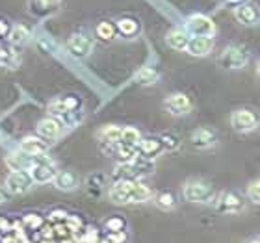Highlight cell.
<instances>
[{"label": "cell", "instance_id": "cell-1", "mask_svg": "<svg viewBox=\"0 0 260 243\" xmlns=\"http://www.w3.org/2000/svg\"><path fill=\"white\" fill-rule=\"evenodd\" d=\"M151 189L143 186L140 182H130V180H123L117 182L114 188L110 189V199L119 204H126V202H145L151 199Z\"/></svg>", "mask_w": 260, "mask_h": 243}, {"label": "cell", "instance_id": "cell-2", "mask_svg": "<svg viewBox=\"0 0 260 243\" xmlns=\"http://www.w3.org/2000/svg\"><path fill=\"white\" fill-rule=\"evenodd\" d=\"M247 61H249V52H247V49L242 47V45H233V47L225 49V52H223L221 58H219L221 67L231 69V71L242 69V67L247 65Z\"/></svg>", "mask_w": 260, "mask_h": 243}, {"label": "cell", "instance_id": "cell-3", "mask_svg": "<svg viewBox=\"0 0 260 243\" xmlns=\"http://www.w3.org/2000/svg\"><path fill=\"white\" fill-rule=\"evenodd\" d=\"M214 197V189L210 184L203 180H193L184 186V199L190 202H208Z\"/></svg>", "mask_w": 260, "mask_h": 243}, {"label": "cell", "instance_id": "cell-4", "mask_svg": "<svg viewBox=\"0 0 260 243\" xmlns=\"http://www.w3.org/2000/svg\"><path fill=\"white\" fill-rule=\"evenodd\" d=\"M258 123H260L258 117H256L253 112H249V110H236V112H233V115H231L233 128L236 130V132H242V134L256 130L258 128Z\"/></svg>", "mask_w": 260, "mask_h": 243}, {"label": "cell", "instance_id": "cell-5", "mask_svg": "<svg viewBox=\"0 0 260 243\" xmlns=\"http://www.w3.org/2000/svg\"><path fill=\"white\" fill-rule=\"evenodd\" d=\"M188 32L193 38H212L216 33V24L212 22V19H208L206 15H193L188 19Z\"/></svg>", "mask_w": 260, "mask_h": 243}, {"label": "cell", "instance_id": "cell-6", "mask_svg": "<svg viewBox=\"0 0 260 243\" xmlns=\"http://www.w3.org/2000/svg\"><path fill=\"white\" fill-rule=\"evenodd\" d=\"M164 106H166V110H168L169 114L173 115H184L191 110L190 98L186 97L184 93H173V95H169L166 98Z\"/></svg>", "mask_w": 260, "mask_h": 243}, {"label": "cell", "instance_id": "cell-7", "mask_svg": "<svg viewBox=\"0 0 260 243\" xmlns=\"http://www.w3.org/2000/svg\"><path fill=\"white\" fill-rule=\"evenodd\" d=\"M234 17L244 26H255L256 22L260 21V11L255 4H240L234 10Z\"/></svg>", "mask_w": 260, "mask_h": 243}, {"label": "cell", "instance_id": "cell-8", "mask_svg": "<svg viewBox=\"0 0 260 243\" xmlns=\"http://www.w3.org/2000/svg\"><path fill=\"white\" fill-rule=\"evenodd\" d=\"M6 186L11 193H24L32 186V177L26 175L24 171H13L6 180Z\"/></svg>", "mask_w": 260, "mask_h": 243}, {"label": "cell", "instance_id": "cell-9", "mask_svg": "<svg viewBox=\"0 0 260 243\" xmlns=\"http://www.w3.org/2000/svg\"><path fill=\"white\" fill-rule=\"evenodd\" d=\"M217 210L223 212V214H238V212L244 210V200L242 197L236 193H223L217 200Z\"/></svg>", "mask_w": 260, "mask_h": 243}, {"label": "cell", "instance_id": "cell-10", "mask_svg": "<svg viewBox=\"0 0 260 243\" xmlns=\"http://www.w3.org/2000/svg\"><path fill=\"white\" fill-rule=\"evenodd\" d=\"M67 49H69L71 54L82 58V56H87L91 52L93 43H91V39H87L86 36H73V38L69 39V43H67Z\"/></svg>", "mask_w": 260, "mask_h": 243}, {"label": "cell", "instance_id": "cell-11", "mask_svg": "<svg viewBox=\"0 0 260 243\" xmlns=\"http://www.w3.org/2000/svg\"><path fill=\"white\" fill-rule=\"evenodd\" d=\"M216 143V134L208 128H197L191 132V145L197 149H208Z\"/></svg>", "mask_w": 260, "mask_h": 243}, {"label": "cell", "instance_id": "cell-12", "mask_svg": "<svg viewBox=\"0 0 260 243\" xmlns=\"http://www.w3.org/2000/svg\"><path fill=\"white\" fill-rule=\"evenodd\" d=\"M212 47H214V43H212L210 38H191L188 41L186 50L191 56H206L212 50Z\"/></svg>", "mask_w": 260, "mask_h": 243}, {"label": "cell", "instance_id": "cell-13", "mask_svg": "<svg viewBox=\"0 0 260 243\" xmlns=\"http://www.w3.org/2000/svg\"><path fill=\"white\" fill-rule=\"evenodd\" d=\"M188 41H190V38L182 30H173V32L168 33V45L175 50H186Z\"/></svg>", "mask_w": 260, "mask_h": 243}, {"label": "cell", "instance_id": "cell-14", "mask_svg": "<svg viewBox=\"0 0 260 243\" xmlns=\"http://www.w3.org/2000/svg\"><path fill=\"white\" fill-rule=\"evenodd\" d=\"M30 177L36 182H49V180L54 179V171H52L49 163H38V165H34Z\"/></svg>", "mask_w": 260, "mask_h": 243}, {"label": "cell", "instance_id": "cell-15", "mask_svg": "<svg viewBox=\"0 0 260 243\" xmlns=\"http://www.w3.org/2000/svg\"><path fill=\"white\" fill-rule=\"evenodd\" d=\"M60 130H61L60 123H58V121H54V119H43L38 126L39 134L43 135V137H49V140L56 137V135L60 134Z\"/></svg>", "mask_w": 260, "mask_h": 243}, {"label": "cell", "instance_id": "cell-16", "mask_svg": "<svg viewBox=\"0 0 260 243\" xmlns=\"http://www.w3.org/2000/svg\"><path fill=\"white\" fill-rule=\"evenodd\" d=\"M32 163H34L32 156H28L26 152H24V154H11V156L8 158V165H10L13 171H24V169H28Z\"/></svg>", "mask_w": 260, "mask_h": 243}, {"label": "cell", "instance_id": "cell-17", "mask_svg": "<svg viewBox=\"0 0 260 243\" xmlns=\"http://www.w3.org/2000/svg\"><path fill=\"white\" fill-rule=\"evenodd\" d=\"M21 147L28 156H38V154H41L47 149V145L41 140H38V137H26V140L22 141Z\"/></svg>", "mask_w": 260, "mask_h": 243}, {"label": "cell", "instance_id": "cell-18", "mask_svg": "<svg viewBox=\"0 0 260 243\" xmlns=\"http://www.w3.org/2000/svg\"><path fill=\"white\" fill-rule=\"evenodd\" d=\"M121 143H125L126 147H132L136 143H140V132L132 126H126V128L121 130Z\"/></svg>", "mask_w": 260, "mask_h": 243}, {"label": "cell", "instance_id": "cell-19", "mask_svg": "<svg viewBox=\"0 0 260 243\" xmlns=\"http://www.w3.org/2000/svg\"><path fill=\"white\" fill-rule=\"evenodd\" d=\"M75 186H76V179L71 173H67V171H63V173H60L56 177V188L63 189V191H69V189H73Z\"/></svg>", "mask_w": 260, "mask_h": 243}, {"label": "cell", "instance_id": "cell-20", "mask_svg": "<svg viewBox=\"0 0 260 243\" xmlns=\"http://www.w3.org/2000/svg\"><path fill=\"white\" fill-rule=\"evenodd\" d=\"M117 28H119L125 36H132V33L138 30V24H136V21H132V19H121V21L117 22Z\"/></svg>", "mask_w": 260, "mask_h": 243}, {"label": "cell", "instance_id": "cell-21", "mask_svg": "<svg viewBox=\"0 0 260 243\" xmlns=\"http://www.w3.org/2000/svg\"><path fill=\"white\" fill-rule=\"evenodd\" d=\"M136 80L140 82V84H152V82L156 80V73L152 69H141L136 75Z\"/></svg>", "mask_w": 260, "mask_h": 243}, {"label": "cell", "instance_id": "cell-22", "mask_svg": "<svg viewBox=\"0 0 260 243\" xmlns=\"http://www.w3.org/2000/svg\"><path fill=\"white\" fill-rule=\"evenodd\" d=\"M156 204L164 210H169V208H173L175 206V199L171 193H160L156 197Z\"/></svg>", "mask_w": 260, "mask_h": 243}, {"label": "cell", "instance_id": "cell-23", "mask_svg": "<svg viewBox=\"0 0 260 243\" xmlns=\"http://www.w3.org/2000/svg\"><path fill=\"white\" fill-rule=\"evenodd\" d=\"M103 137L106 141H117V140H121V128H117V126H108V128L103 130Z\"/></svg>", "mask_w": 260, "mask_h": 243}, {"label": "cell", "instance_id": "cell-24", "mask_svg": "<svg viewBox=\"0 0 260 243\" xmlns=\"http://www.w3.org/2000/svg\"><path fill=\"white\" fill-rule=\"evenodd\" d=\"M247 195H249V199L253 200L255 204H260V182L249 184V188H247Z\"/></svg>", "mask_w": 260, "mask_h": 243}, {"label": "cell", "instance_id": "cell-25", "mask_svg": "<svg viewBox=\"0 0 260 243\" xmlns=\"http://www.w3.org/2000/svg\"><path fill=\"white\" fill-rule=\"evenodd\" d=\"M160 149V143L156 140H145L141 141V151L145 152V154H152V152H156Z\"/></svg>", "mask_w": 260, "mask_h": 243}, {"label": "cell", "instance_id": "cell-26", "mask_svg": "<svg viewBox=\"0 0 260 243\" xmlns=\"http://www.w3.org/2000/svg\"><path fill=\"white\" fill-rule=\"evenodd\" d=\"M97 33L101 36V38L104 39H110L112 36H114V26L110 24V22H101L97 28Z\"/></svg>", "mask_w": 260, "mask_h": 243}, {"label": "cell", "instance_id": "cell-27", "mask_svg": "<svg viewBox=\"0 0 260 243\" xmlns=\"http://www.w3.org/2000/svg\"><path fill=\"white\" fill-rule=\"evenodd\" d=\"M26 36H28V32L24 30V28H22V26H15L13 30H11V38L10 39L13 41V43H22Z\"/></svg>", "mask_w": 260, "mask_h": 243}, {"label": "cell", "instance_id": "cell-28", "mask_svg": "<svg viewBox=\"0 0 260 243\" xmlns=\"http://www.w3.org/2000/svg\"><path fill=\"white\" fill-rule=\"evenodd\" d=\"M108 227L112 230H121L123 228V221L121 219H112V221H108Z\"/></svg>", "mask_w": 260, "mask_h": 243}, {"label": "cell", "instance_id": "cell-29", "mask_svg": "<svg viewBox=\"0 0 260 243\" xmlns=\"http://www.w3.org/2000/svg\"><path fill=\"white\" fill-rule=\"evenodd\" d=\"M4 30H6V26H4V24H2V22H0V33L4 32Z\"/></svg>", "mask_w": 260, "mask_h": 243}, {"label": "cell", "instance_id": "cell-30", "mask_svg": "<svg viewBox=\"0 0 260 243\" xmlns=\"http://www.w3.org/2000/svg\"><path fill=\"white\" fill-rule=\"evenodd\" d=\"M2 200H4V197H2V193H0V202H2Z\"/></svg>", "mask_w": 260, "mask_h": 243}, {"label": "cell", "instance_id": "cell-31", "mask_svg": "<svg viewBox=\"0 0 260 243\" xmlns=\"http://www.w3.org/2000/svg\"><path fill=\"white\" fill-rule=\"evenodd\" d=\"M258 78H260V63H258Z\"/></svg>", "mask_w": 260, "mask_h": 243}, {"label": "cell", "instance_id": "cell-32", "mask_svg": "<svg viewBox=\"0 0 260 243\" xmlns=\"http://www.w3.org/2000/svg\"><path fill=\"white\" fill-rule=\"evenodd\" d=\"M258 243H260V241H258Z\"/></svg>", "mask_w": 260, "mask_h": 243}]
</instances>
